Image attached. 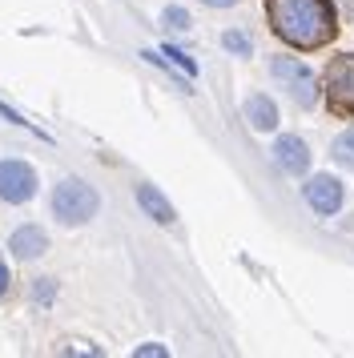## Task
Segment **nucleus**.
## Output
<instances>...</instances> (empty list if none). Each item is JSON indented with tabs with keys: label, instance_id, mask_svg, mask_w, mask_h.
Wrapping results in <instances>:
<instances>
[{
	"label": "nucleus",
	"instance_id": "obj_5",
	"mask_svg": "<svg viewBox=\"0 0 354 358\" xmlns=\"http://www.w3.org/2000/svg\"><path fill=\"white\" fill-rule=\"evenodd\" d=\"M36 194V173H32V165L24 162H0V197L8 201V206H20V201H29Z\"/></svg>",
	"mask_w": 354,
	"mask_h": 358
},
{
	"label": "nucleus",
	"instance_id": "obj_3",
	"mask_svg": "<svg viewBox=\"0 0 354 358\" xmlns=\"http://www.w3.org/2000/svg\"><path fill=\"white\" fill-rule=\"evenodd\" d=\"M270 73L282 81V89L290 93V101H294L298 109H314V101H318V81H314V73H310L302 61H294V57H274Z\"/></svg>",
	"mask_w": 354,
	"mask_h": 358
},
{
	"label": "nucleus",
	"instance_id": "obj_17",
	"mask_svg": "<svg viewBox=\"0 0 354 358\" xmlns=\"http://www.w3.org/2000/svg\"><path fill=\"white\" fill-rule=\"evenodd\" d=\"M8 290V266H4V262H0V294Z\"/></svg>",
	"mask_w": 354,
	"mask_h": 358
},
{
	"label": "nucleus",
	"instance_id": "obj_1",
	"mask_svg": "<svg viewBox=\"0 0 354 358\" xmlns=\"http://www.w3.org/2000/svg\"><path fill=\"white\" fill-rule=\"evenodd\" d=\"M270 24L294 49H318L338 29L330 0H270Z\"/></svg>",
	"mask_w": 354,
	"mask_h": 358
},
{
	"label": "nucleus",
	"instance_id": "obj_7",
	"mask_svg": "<svg viewBox=\"0 0 354 358\" xmlns=\"http://www.w3.org/2000/svg\"><path fill=\"white\" fill-rule=\"evenodd\" d=\"M274 162H278L282 173H306L310 149H306L302 137H278V141H274Z\"/></svg>",
	"mask_w": 354,
	"mask_h": 358
},
{
	"label": "nucleus",
	"instance_id": "obj_13",
	"mask_svg": "<svg viewBox=\"0 0 354 358\" xmlns=\"http://www.w3.org/2000/svg\"><path fill=\"white\" fill-rule=\"evenodd\" d=\"M222 41H225V49H229V52H241V57H250V41H246L241 33H225Z\"/></svg>",
	"mask_w": 354,
	"mask_h": 358
},
{
	"label": "nucleus",
	"instance_id": "obj_14",
	"mask_svg": "<svg viewBox=\"0 0 354 358\" xmlns=\"http://www.w3.org/2000/svg\"><path fill=\"white\" fill-rule=\"evenodd\" d=\"M165 57H174V65H177V69H185L190 77H193V73H197V65H193V61H190V57H185V52H177V49H165Z\"/></svg>",
	"mask_w": 354,
	"mask_h": 358
},
{
	"label": "nucleus",
	"instance_id": "obj_10",
	"mask_svg": "<svg viewBox=\"0 0 354 358\" xmlns=\"http://www.w3.org/2000/svg\"><path fill=\"white\" fill-rule=\"evenodd\" d=\"M246 121H250L254 129L270 133L274 125H278V109H274V101L270 97H250L246 101Z\"/></svg>",
	"mask_w": 354,
	"mask_h": 358
},
{
	"label": "nucleus",
	"instance_id": "obj_15",
	"mask_svg": "<svg viewBox=\"0 0 354 358\" xmlns=\"http://www.w3.org/2000/svg\"><path fill=\"white\" fill-rule=\"evenodd\" d=\"M137 355H141V358H149V355H165V346H157V342H145V346H137Z\"/></svg>",
	"mask_w": 354,
	"mask_h": 358
},
{
	"label": "nucleus",
	"instance_id": "obj_6",
	"mask_svg": "<svg viewBox=\"0 0 354 358\" xmlns=\"http://www.w3.org/2000/svg\"><path fill=\"white\" fill-rule=\"evenodd\" d=\"M302 197H306V206L314 213H338L342 210V185H338V178H330V173H318V178H310L302 185Z\"/></svg>",
	"mask_w": 354,
	"mask_h": 358
},
{
	"label": "nucleus",
	"instance_id": "obj_8",
	"mask_svg": "<svg viewBox=\"0 0 354 358\" xmlns=\"http://www.w3.org/2000/svg\"><path fill=\"white\" fill-rule=\"evenodd\" d=\"M8 250H13L16 258H41V254H45L48 250V238H45V229L41 226H20L13 234V238H8Z\"/></svg>",
	"mask_w": 354,
	"mask_h": 358
},
{
	"label": "nucleus",
	"instance_id": "obj_4",
	"mask_svg": "<svg viewBox=\"0 0 354 358\" xmlns=\"http://www.w3.org/2000/svg\"><path fill=\"white\" fill-rule=\"evenodd\" d=\"M326 101L334 113L354 117V57H334L326 69Z\"/></svg>",
	"mask_w": 354,
	"mask_h": 358
},
{
	"label": "nucleus",
	"instance_id": "obj_9",
	"mask_svg": "<svg viewBox=\"0 0 354 358\" xmlns=\"http://www.w3.org/2000/svg\"><path fill=\"white\" fill-rule=\"evenodd\" d=\"M137 206H141L157 226H174L177 213H174V206L165 201V194H161L157 185H137Z\"/></svg>",
	"mask_w": 354,
	"mask_h": 358
},
{
	"label": "nucleus",
	"instance_id": "obj_11",
	"mask_svg": "<svg viewBox=\"0 0 354 358\" xmlns=\"http://www.w3.org/2000/svg\"><path fill=\"white\" fill-rule=\"evenodd\" d=\"M330 153H334V162H338V165L354 169V129L338 133V137H334V145H330Z\"/></svg>",
	"mask_w": 354,
	"mask_h": 358
},
{
	"label": "nucleus",
	"instance_id": "obj_2",
	"mask_svg": "<svg viewBox=\"0 0 354 358\" xmlns=\"http://www.w3.org/2000/svg\"><path fill=\"white\" fill-rule=\"evenodd\" d=\"M97 206H101L97 189L85 185L80 178H69L52 189V213H57V222H64V226H85L97 213Z\"/></svg>",
	"mask_w": 354,
	"mask_h": 358
},
{
	"label": "nucleus",
	"instance_id": "obj_16",
	"mask_svg": "<svg viewBox=\"0 0 354 358\" xmlns=\"http://www.w3.org/2000/svg\"><path fill=\"white\" fill-rule=\"evenodd\" d=\"M201 4H209V8H234L238 0H201Z\"/></svg>",
	"mask_w": 354,
	"mask_h": 358
},
{
	"label": "nucleus",
	"instance_id": "obj_12",
	"mask_svg": "<svg viewBox=\"0 0 354 358\" xmlns=\"http://www.w3.org/2000/svg\"><path fill=\"white\" fill-rule=\"evenodd\" d=\"M165 29H174V33H185V29H190V17H185L181 8H165Z\"/></svg>",
	"mask_w": 354,
	"mask_h": 358
}]
</instances>
